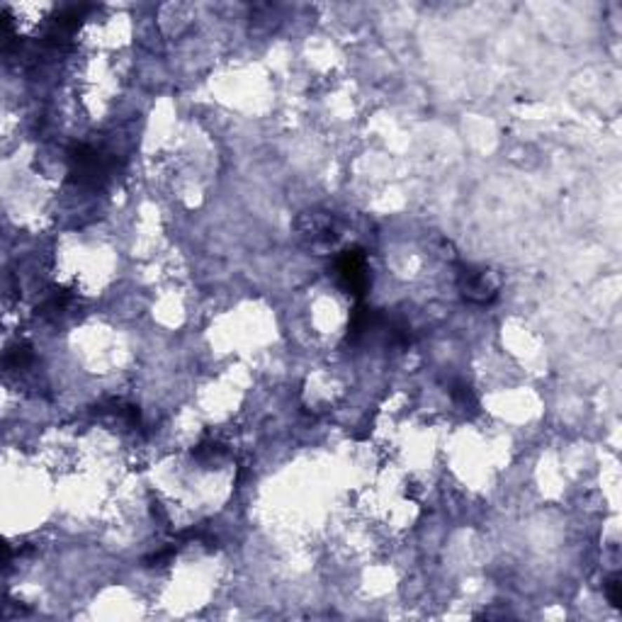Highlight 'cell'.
Listing matches in <instances>:
<instances>
[{"label": "cell", "instance_id": "6da1fadb", "mask_svg": "<svg viewBox=\"0 0 622 622\" xmlns=\"http://www.w3.org/2000/svg\"><path fill=\"white\" fill-rule=\"evenodd\" d=\"M117 171V158L91 144H76L68 151V180L78 187L100 190Z\"/></svg>", "mask_w": 622, "mask_h": 622}, {"label": "cell", "instance_id": "7a4b0ae2", "mask_svg": "<svg viewBox=\"0 0 622 622\" xmlns=\"http://www.w3.org/2000/svg\"><path fill=\"white\" fill-rule=\"evenodd\" d=\"M457 287H460L462 299L472 304H491L494 299L498 297L501 284L494 277L491 270H484V267H472V265H462L460 272H457Z\"/></svg>", "mask_w": 622, "mask_h": 622}, {"label": "cell", "instance_id": "3957f363", "mask_svg": "<svg viewBox=\"0 0 622 622\" xmlns=\"http://www.w3.org/2000/svg\"><path fill=\"white\" fill-rule=\"evenodd\" d=\"M336 275L340 287L352 297H362L370 287V272H367V258L360 249H348L336 258Z\"/></svg>", "mask_w": 622, "mask_h": 622}, {"label": "cell", "instance_id": "277c9868", "mask_svg": "<svg viewBox=\"0 0 622 622\" xmlns=\"http://www.w3.org/2000/svg\"><path fill=\"white\" fill-rule=\"evenodd\" d=\"M299 236L307 239L311 246H329L338 239V226H336V217L329 212H304L299 214V219L294 221Z\"/></svg>", "mask_w": 622, "mask_h": 622}, {"label": "cell", "instance_id": "5b68a950", "mask_svg": "<svg viewBox=\"0 0 622 622\" xmlns=\"http://www.w3.org/2000/svg\"><path fill=\"white\" fill-rule=\"evenodd\" d=\"M450 397L455 399V404L465 411H477L479 409V399L474 394V389L469 387L467 382H452L450 387Z\"/></svg>", "mask_w": 622, "mask_h": 622}, {"label": "cell", "instance_id": "8992f818", "mask_svg": "<svg viewBox=\"0 0 622 622\" xmlns=\"http://www.w3.org/2000/svg\"><path fill=\"white\" fill-rule=\"evenodd\" d=\"M32 348L29 345H15V348H8V352H5V367L8 370H25V367L32 362Z\"/></svg>", "mask_w": 622, "mask_h": 622}, {"label": "cell", "instance_id": "52a82bcc", "mask_svg": "<svg viewBox=\"0 0 622 622\" xmlns=\"http://www.w3.org/2000/svg\"><path fill=\"white\" fill-rule=\"evenodd\" d=\"M192 455H194V460H199V462H209V460H217L219 455H224V447L214 440H204L194 447Z\"/></svg>", "mask_w": 622, "mask_h": 622}, {"label": "cell", "instance_id": "ba28073f", "mask_svg": "<svg viewBox=\"0 0 622 622\" xmlns=\"http://www.w3.org/2000/svg\"><path fill=\"white\" fill-rule=\"evenodd\" d=\"M605 593H608V600L615 605V608H620L622 605V583H620V576L615 574V576L608 578V583H605Z\"/></svg>", "mask_w": 622, "mask_h": 622}, {"label": "cell", "instance_id": "9c48e42d", "mask_svg": "<svg viewBox=\"0 0 622 622\" xmlns=\"http://www.w3.org/2000/svg\"><path fill=\"white\" fill-rule=\"evenodd\" d=\"M173 555H176V547H168V550L156 552V555L146 557L144 562H146V567H166V564L173 560Z\"/></svg>", "mask_w": 622, "mask_h": 622}]
</instances>
